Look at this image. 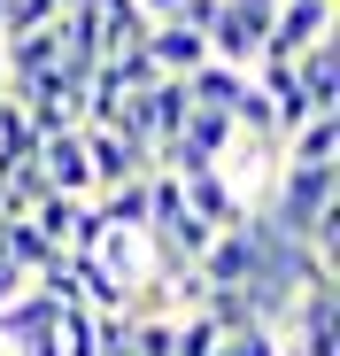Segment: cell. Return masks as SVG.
Masks as SVG:
<instances>
[{
  "instance_id": "cell-4",
  "label": "cell",
  "mask_w": 340,
  "mask_h": 356,
  "mask_svg": "<svg viewBox=\"0 0 340 356\" xmlns=\"http://www.w3.org/2000/svg\"><path fill=\"white\" fill-rule=\"evenodd\" d=\"M139 54H147V63H155V78H194L201 63H209V47L186 31V24H147V39H139Z\"/></svg>"
},
{
  "instance_id": "cell-8",
  "label": "cell",
  "mask_w": 340,
  "mask_h": 356,
  "mask_svg": "<svg viewBox=\"0 0 340 356\" xmlns=\"http://www.w3.org/2000/svg\"><path fill=\"white\" fill-rule=\"evenodd\" d=\"M24 286H31V279H24V271H16L8 256H0V302H8V294H24Z\"/></svg>"
},
{
  "instance_id": "cell-3",
  "label": "cell",
  "mask_w": 340,
  "mask_h": 356,
  "mask_svg": "<svg viewBox=\"0 0 340 356\" xmlns=\"http://www.w3.org/2000/svg\"><path fill=\"white\" fill-rule=\"evenodd\" d=\"M39 186L46 194H62V202H85L93 194V170H85V147H78V132H54V140H39Z\"/></svg>"
},
{
  "instance_id": "cell-1",
  "label": "cell",
  "mask_w": 340,
  "mask_h": 356,
  "mask_svg": "<svg viewBox=\"0 0 340 356\" xmlns=\"http://www.w3.org/2000/svg\"><path fill=\"white\" fill-rule=\"evenodd\" d=\"M178 202H186V217H194L201 232H232V225H248V202H240V186H232V178H224L216 163L178 178Z\"/></svg>"
},
{
  "instance_id": "cell-6",
  "label": "cell",
  "mask_w": 340,
  "mask_h": 356,
  "mask_svg": "<svg viewBox=\"0 0 340 356\" xmlns=\"http://www.w3.org/2000/svg\"><path fill=\"white\" fill-rule=\"evenodd\" d=\"M216 356H278V333H263V325L224 333V341H216Z\"/></svg>"
},
{
  "instance_id": "cell-7",
  "label": "cell",
  "mask_w": 340,
  "mask_h": 356,
  "mask_svg": "<svg viewBox=\"0 0 340 356\" xmlns=\"http://www.w3.org/2000/svg\"><path fill=\"white\" fill-rule=\"evenodd\" d=\"M132 8H139L147 24H170V16H178V8H186V0H132Z\"/></svg>"
},
{
  "instance_id": "cell-2",
  "label": "cell",
  "mask_w": 340,
  "mask_h": 356,
  "mask_svg": "<svg viewBox=\"0 0 340 356\" xmlns=\"http://www.w3.org/2000/svg\"><path fill=\"white\" fill-rule=\"evenodd\" d=\"M78 147H85V170H93V194H117V186H139V178H155L147 155H139L124 132H78Z\"/></svg>"
},
{
  "instance_id": "cell-5",
  "label": "cell",
  "mask_w": 340,
  "mask_h": 356,
  "mask_svg": "<svg viewBox=\"0 0 340 356\" xmlns=\"http://www.w3.org/2000/svg\"><path fill=\"white\" fill-rule=\"evenodd\" d=\"M93 209H101V225H108V232H139V225H147V178H139V186H117V194H101Z\"/></svg>"
}]
</instances>
